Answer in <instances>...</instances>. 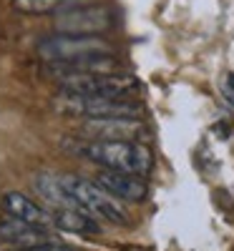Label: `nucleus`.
<instances>
[{
    "label": "nucleus",
    "mask_w": 234,
    "mask_h": 251,
    "mask_svg": "<svg viewBox=\"0 0 234 251\" xmlns=\"http://www.w3.org/2000/svg\"><path fill=\"white\" fill-rule=\"evenodd\" d=\"M76 153L98 163L106 171L146 176L154 166V156L136 141H78Z\"/></svg>",
    "instance_id": "1"
},
{
    "label": "nucleus",
    "mask_w": 234,
    "mask_h": 251,
    "mask_svg": "<svg viewBox=\"0 0 234 251\" xmlns=\"http://www.w3.org/2000/svg\"><path fill=\"white\" fill-rule=\"evenodd\" d=\"M58 111L71 116H86L88 121H141L144 106L129 98H111V96H83L60 91L56 100Z\"/></svg>",
    "instance_id": "2"
},
{
    "label": "nucleus",
    "mask_w": 234,
    "mask_h": 251,
    "mask_svg": "<svg viewBox=\"0 0 234 251\" xmlns=\"http://www.w3.org/2000/svg\"><path fill=\"white\" fill-rule=\"evenodd\" d=\"M60 91L66 93H83V96H111L126 98L139 91V80L126 73H63L56 75Z\"/></svg>",
    "instance_id": "3"
},
{
    "label": "nucleus",
    "mask_w": 234,
    "mask_h": 251,
    "mask_svg": "<svg viewBox=\"0 0 234 251\" xmlns=\"http://www.w3.org/2000/svg\"><path fill=\"white\" fill-rule=\"evenodd\" d=\"M66 181V188L71 199L76 201L78 208L83 211H88L91 216H98V219H106L111 224H118V226H126L129 224V214H126V208L103 191L98 188L93 181H86V178H78V176H63Z\"/></svg>",
    "instance_id": "4"
},
{
    "label": "nucleus",
    "mask_w": 234,
    "mask_h": 251,
    "mask_svg": "<svg viewBox=\"0 0 234 251\" xmlns=\"http://www.w3.org/2000/svg\"><path fill=\"white\" fill-rule=\"evenodd\" d=\"M38 53L48 63L86 60L93 55H114V46L93 35H56L38 46Z\"/></svg>",
    "instance_id": "5"
},
{
    "label": "nucleus",
    "mask_w": 234,
    "mask_h": 251,
    "mask_svg": "<svg viewBox=\"0 0 234 251\" xmlns=\"http://www.w3.org/2000/svg\"><path fill=\"white\" fill-rule=\"evenodd\" d=\"M116 25V13L109 5H83L56 15V28L63 35H96Z\"/></svg>",
    "instance_id": "6"
},
{
    "label": "nucleus",
    "mask_w": 234,
    "mask_h": 251,
    "mask_svg": "<svg viewBox=\"0 0 234 251\" xmlns=\"http://www.w3.org/2000/svg\"><path fill=\"white\" fill-rule=\"evenodd\" d=\"M93 183L98 188H103L109 196L114 199H121V201H144L146 194H148V188H146V181L141 176H134V174H118V171H101Z\"/></svg>",
    "instance_id": "7"
},
{
    "label": "nucleus",
    "mask_w": 234,
    "mask_h": 251,
    "mask_svg": "<svg viewBox=\"0 0 234 251\" xmlns=\"http://www.w3.org/2000/svg\"><path fill=\"white\" fill-rule=\"evenodd\" d=\"M0 241L10 244L15 249H35V246L53 244V236L46 231V228L26 224V221L10 216L5 221H0Z\"/></svg>",
    "instance_id": "8"
},
{
    "label": "nucleus",
    "mask_w": 234,
    "mask_h": 251,
    "mask_svg": "<svg viewBox=\"0 0 234 251\" xmlns=\"http://www.w3.org/2000/svg\"><path fill=\"white\" fill-rule=\"evenodd\" d=\"M83 131L91 133L96 141H141L146 128L141 121H86Z\"/></svg>",
    "instance_id": "9"
},
{
    "label": "nucleus",
    "mask_w": 234,
    "mask_h": 251,
    "mask_svg": "<svg viewBox=\"0 0 234 251\" xmlns=\"http://www.w3.org/2000/svg\"><path fill=\"white\" fill-rule=\"evenodd\" d=\"M0 201H3V208L13 219H20L26 224L40 226V228H46L48 224H53V214H48L46 208H40L35 201H30L28 196L18 194V191H8Z\"/></svg>",
    "instance_id": "10"
},
{
    "label": "nucleus",
    "mask_w": 234,
    "mask_h": 251,
    "mask_svg": "<svg viewBox=\"0 0 234 251\" xmlns=\"http://www.w3.org/2000/svg\"><path fill=\"white\" fill-rule=\"evenodd\" d=\"M33 188L43 196L48 203H53L56 208H78L76 201L71 199L68 188H66V181L63 176H56V174H38L33 178Z\"/></svg>",
    "instance_id": "11"
},
{
    "label": "nucleus",
    "mask_w": 234,
    "mask_h": 251,
    "mask_svg": "<svg viewBox=\"0 0 234 251\" xmlns=\"http://www.w3.org/2000/svg\"><path fill=\"white\" fill-rule=\"evenodd\" d=\"M53 224L58 228H63V231L81 234V236L101 231V226L96 224V219L88 211H83V208H56L53 211Z\"/></svg>",
    "instance_id": "12"
},
{
    "label": "nucleus",
    "mask_w": 234,
    "mask_h": 251,
    "mask_svg": "<svg viewBox=\"0 0 234 251\" xmlns=\"http://www.w3.org/2000/svg\"><path fill=\"white\" fill-rule=\"evenodd\" d=\"M71 0H13V8L20 13H30V15H43L53 13L63 5H68Z\"/></svg>",
    "instance_id": "13"
},
{
    "label": "nucleus",
    "mask_w": 234,
    "mask_h": 251,
    "mask_svg": "<svg viewBox=\"0 0 234 251\" xmlns=\"http://www.w3.org/2000/svg\"><path fill=\"white\" fill-rule=\"evenodd\" d=\"M219 91H222V98L234 106V75L232 73H224V78L219 80Z\"/></svg>",
    "instance_id": "14"
},
{
    "label": "nucleus",
    "mask_w": 234,
    "mask_h": 251,
    "mask_svg": "<svg viewBox=\"0 0 234 251\" xmlns=\"http://www.w3.org/2000/svg\"><path fill=\"white\" fill-rule=\"evenodd\" d=\"M15 251H73L68 246H56V244H46V246H35V249H15Z\"/></svg>",
    "instance_id": "15"
}]
</instances>
